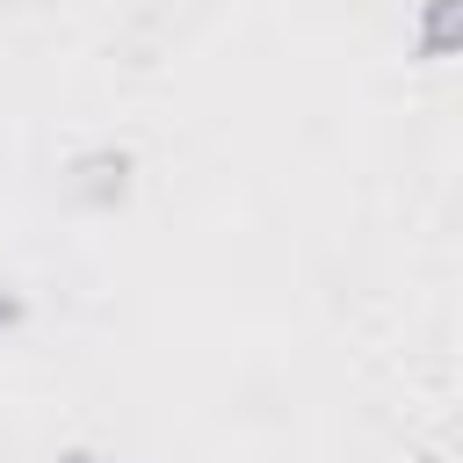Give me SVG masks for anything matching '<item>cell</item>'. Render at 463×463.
<instances>
[{"label":"cell","mask_w":463,"mask_h":463,"mask_svg":"<svg viewBox=\"0 0 463 463\" xmlns=\"http://www.w3.org/2000/svg\"><path fill=\"white\" fill-rule=\"evenodd\" d=\"M58 463H116V456H94V449H65Z\"/></svg>","instance_id":"4"},{"label":"cell","mask_w":463,"mask_h":463,"mask_svg":"<svg viewBox=\"0 0 463 463\" xmlns=\"http://www.w3.org/2000/svg\"><path fill=\"white\" fill-rule=\"evenodd\" d=\"M22 318H29V297H22L14 282H0V333H14Z\"/></svg>","instance_id":"3"},{"label":"cell","mask_w":463,"mask_h":463,"mask_svg":"<svg viewBox=\"0 0 463 463\" xmlns=\"http://www.w3.org/2000/svg\"><path fill=\"white\" fill-rule=\"evenodd\" d=\"M412 58L420 65L463 58V0H412Z\"/></svg>","instance_id":"2"},{"label":"cell","mask_w":463,"mask_h":463,"mask_svg":"<svg viewBox=\"0 0 463 463\" xmlns=\"http://www.w3.org/2000/svg\"><path fill=\"white\" fill-rule=\"evenodd\" d=\"M130 152L123 145H94V152H80L72 159V195L87 203V210H116L123 195H130Z\"/></svg>","instance_id":"1"}]
</instances>
